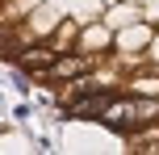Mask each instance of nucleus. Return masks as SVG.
I'll use <instances>...</instances> for the list:
<instances>
[{
  "label": "nucleus",
  "instance_id": "obj_1",
  "mask_svg": "<svg viewBox=\"0 0 159 155\" xmlns=\"http://www.w3.org/2000/svg\"><path fill=\"white\" fill-rule=\"evenodd\" d=\"M155 117H159V101H143V97H109L96 122H105L113 134L134 139V134L143 130V126H151Z\"/></svg>",
  "mask_w": 159,
  "mask_h": 155
},
{
  "label": "nucleus",
  "instance_id": "obj_3",
  "mask_svg": "<svg viewBox=\"0 0 159 155\" xmlns=\"http://www.w3.org/2000/svg\"><path fill=\"white\" fill-rule=\"evenodd\" d=\"M55 42H38V46H25V50H17L13 55V63L21 67V71H34V75H46V67L55 63Z\"/></svg>",
  "mask_w": 159,
  "mask_h": 155
},
{
  "label": "nucleus",
  "instance_id": "obj_2",
  "mask_svg": "<svg viewBox=\"0 0 159 155\" xmlns=\"http://www.w3.org/2000/svg\"><path fill=\"white\" fill-rule=\"evenodd\" d=\"M88 67H92L88 50H80V55H67V50H59V55H55V63L46 67V80L63 84V80H75V75H84Z\"/></svg>",
  "mask_w": 159,
  "mask_h": 155
},
{
  "label": "nucleus",
  "instance_id": "obj_4",
  "mask_svg": "<svg viewBox=\"0 0 159 155\" xmlns=\"http://www.w3.org/2000/svg\"><path fill=\"white\" fill-rule=\"evenodd\" d=\"M96 42H105V30H88V34H84V46H80V50H88V55H92V50H101Z\"/></svg>",
  "mask_w": 159,
  "mask_h": 155
}]
</instances>
